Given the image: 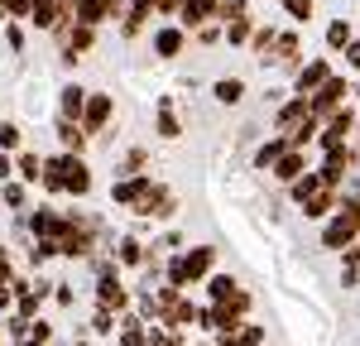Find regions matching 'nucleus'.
Returning a JSON list of instances; mask_svg holds the SVG:
<instances>
[{"label":"nucleus","mask_w":360,"mask_h":346,"mask_svg":"<svg viewBox=\"0 0 360 346\" xmlns=\"http://www.w3.org/2000/svg\"><path fill=\"white\" fill-rule=\"evenodd\" d=\"M360 236V202L356 198H341L336 212L327 217V231H322V245L327 250H351Z\"/></svg>","instance_id":"obj_1"},{"label":"nucleus","mask_w":360,"mask_h":346,"mask_svg":"<svg viewBox=\"0 0 360 346\" xmlns=\"http://www.w3.org/2000/svg\"><path fill=\"white\" fill-rule=\"evenodd\" d=\"M130 0H77V25L101 29L106 20H125Z\"/></svg>","instance_id":"obj_2"},{"label":"nucleus","mask_w":360,"mask_h":346,"mask_svg":"<svg viewBox=\"0 0 360 346\" xmlns=\"http://www.w3.org/2000/svg\"><path fill=\"white\" fill-rule=\"evenodd\" d=\"M115 115V96H106V91H86V106H82V130L86 135H101L106 125H111Z\"/></svg>","instance_id":"obj_3"},{"label":"nucleus","mask_w":360,"mask_h":346,"mask_svg":"<svg viewBox=\"0 0 360 346\" xmlns=\"http://www.w3.org/2000/svg\"><path fill=\"white\" fill-rule=\"evenodd\" d=\"M135 212H139V217H149V222H168V217L178 212V198H173V188H168V183H154V188L139 198Z\"/></svg>","instance_id":"obj_4"},{"label":"nucleus","mask_w":360,"mask_h":346,"mask_svg":"<svg viewBox=\"0 0 360 346\" xmlns=\"http://www.w3.org/2000/svg\"><path fill=\"white\" fill-rule=\"evenodd\" d=\"M29 231H34V241H63V231H68V212L39 207V212H29Z\"/></svg>","instance_id":"obj_5"},{"label":"nucleus","mask_w":360,"mask_h":346,"mask_svg":"<svg viewBox=\"0 0 360 346\" xmlns=\"http://www.w3.org/2000/svg\"><path fill=\"white\" fill-rule=\"evenodd\" d=\"M327 77H332V63H327V58H307L303 68L293 72V86H298V96H312Z\"/></svg>","instance_id":"obj_6"},{"label":"nucleus","mask_w":360,"mask_h":346,"mask_svg":"<svg viewBox=\"0 0 360 346\" xmlns=\"http://www.w3.org/2000/svg\"><path fill=\"white\" fill-rule=\"evenodd\" d=\"M154 188V173H130V178H120L111 188V202H120V207H139V198Z\"/></svg>","instance_id":"obj_7"},{"label":"nucleus","mask_w":360,"mask_h":346,"mask_svg":"<svg viewBox=\"0 0 360 346\" xmlns=\"http://www.w3.org/2000/svg\"><path fill=\"white\" fill-rule=\"evenodd\" d=\"M336 202H341V188L322 183V188H312V193H307V198L298 202V207H303L312 222H322V217H332V212H336Z\"/></svg>","instance_id":"obj_8"},{"label":"nucleus","mask_w":360,"mask_h":346,"mask_svg":"<svg viewBox=\"0 0 360 346\" xmlns=\"http://www.w3.org/2000/svg\"><path fill=\"white\" fill-rule=\"evenodd\" d=\"M351 130H356V115H351V106H341V111H336L332 120L317 130V144H322V149H336V144H346V135H351Z\"/></svg>","instance_id":"obj_9"},{"label":"nucleus","mask_w":360,"mask_h":346,"mask_svg":"<svg viewBox=\"0 0 360 346\" xmlns=\"http://www.w3.org/2000/svg\"><path fill=\"white\" fill-rule=\"evenodd\" d=\"M96 303L111 308V313H125V308H130V293H125V284H120L115 274H101V279H96Z\"/></svg>","instance_id":"obj_10"},{"label":"nucleus","mask_w":360,"mask_h":346,"mask_svg":"<svg viewBox=\"0 0 360 346\" xmlns=\"http://www.w3.org/2000/svg\"><path fill=\"white\" fill-rule=\"evenodd\" d=\"M63 193H72V198H86V193H91V169L82 164V154H68V173H63Z\"/></svg>","instance_id":"obj_11"},{"label":"nucleus","mask_w":360,"mask_h":346,"mask_svg":"<svg viewBox=\"0 0 360 346\" xmlns=\"http://www.w3.org/2000/svg\"><path fill=\"white\" fill-rule=\"evenodd\" d=\"M212 264H217V250H212V245H193V250H183V269H188V284L207 279V274H212Z\"/></svg>","instance_id":"obj_12"},{"label":"nucleus","mask_w":360,"mask_h":346,"mask_svg":"<svg viewBox=\"0 0 360 346\" xmlns=\"http://www.w3.org/2000/svg\"><path fill=\"white\" fill-rule=\"evenodd\" d=\"M274 63L283 72H298V68H303V44H298V34H278L274 39Z\"/></svg>","instance_id":"obj_13"},{"label":"nucleus","mask_w":360,"mask_h":346,"mask_svg":"<svg viewBox=\"0 0 360 346\" xmlns=\"http://www.w3.org/2000/svg\"><path fill=\"white\" fill-rule=\"evenodd\" d=\"M307 96H293V101H283V106H278V115H274V125H278V135H288V130H298V125H303L307 120Z\"/></svg>","instance_id":"obj_14"},{"label":"nucleus","mask_w":360,"mask_h":346,"mask_svg":"<svg viewBox=\"0 0 360 346\" xmlns=\"http://www.w3.org/2000/svg\"><path fill=\"white\" fill-rule=\"evenodd\" d=\"M82 106H86V91L77 82H68L58 91V115H63V120H77V125H82Z\"/></svg>","instance_id":"obj_15"},{"label":"nucleus","mask_w":360,"mask_h":346,"mask_svg":"<svg viewBox=\"0 0 360 346\" xmlns=\"http://www.w3.org/2000/svg\"><path fill=\"white\" fill-rule=\"evenodd\" d=\"M183 44H188V39H183V29H178V25L154 29V53H159V58H178V53H183Z\"/></svg>","instance_id":"obj_16"},{"label":"nucleus","mask_w":360,"mask_h":346,"mask_svg":"<svg viewBox=\"0 0 360 346\" xmlns=\"http://www.w3.org/2000/svg\"><path fill=\"white\" fill-rule=\"evenodd\" d=\"M303 173H307V159H303V149H288V154H283V159L274 164V178H278V183H298Z\"/></svg>","instance_id":"obj_17"},{"label":"nucleus","mask_w":360,"mask_h":346,"mask_svg":"<svg viewBox=\"0 0 360 346\" xmlns=\"http://www.w3.org/2000/svg\"><path fill=\"white\" fill-rule=\"evenodd\" d=\"M58 140H63V149H68V154H82L91 135H86L77 120H63V115H58Z\"/></svg>","instance_id":"obj_18"},{"label":"nucleus","mask_w":360,"mask_h":346,"mask_svg":"<svg viewBox=\"0 0 360 346\" xmlns=\"http://www.w3.org/2000/svg\"><path fill=\"white\" fill-rule=\"evenodd\" d=\"M283 154H288V135H274V140H264L255 149V164H259V169H274Z\"/></svg>","instance_id":"obj_19"},{"label":"nucleus","mask_w":360,"mask_h":346,"mask_svg":"<svg viewBox=\"0 0 360 346\" xmlns=\"http://www.w3.org/2000/svg\"><path fill=\"white\" fill-rule=\"evenodd\" d=\"M15 178H25V183H39V178H44V159H39L34 149H20V154H15Z\"/></svg>","instance_id":"obj_20"},{"label":"nucleus","mask_w":360,"mask_h":346,"mask_svg":"<svg viewBox=\"0 0 360 346\" xmlns=\"http://www.w3.org/2000/svg\"><path fill=\"white\" fill-rule=\"evenodd\" d=\"M29 25L34 29H53L58 25V0H29Z\"/></svg>","instance_id":"obj_21"},{"label":"nucleus","mask_w":360,"mask_h":346,"mask_svg":"<svg viewBox=\"0 0 360 346\" xmlns=\"http://www.w3.org/2000/svg\"><path fill=\"white\" fill-rule=\"evenodd\" d=\"M178 135H183V125H178V120H173V101H159V140H178Z\"/></svg>","instance_id":"obj_22"},{"label":"nucleus","mask_w":360,"mask_h":346,"mask_svg":"<svg viewBox=\"0 0 360 346\" xmlns=\"http://www.w3.org/2000/svg\"><path fill=\"white\" fill-rule=\"evenodd\" d=\"M341 284L346 288H360V241L346 250V264H341Z\"/></svg>","instance_id":"obj_23"},{"label":"nucleus","mask_w":360,"mask_h":346,"mask_svg":"<svg viewBox=\"0 0 360 346\" xmlns=\"http://www.w3.org/2000/svg\"><path fill=\"white\" fill-rule=\"evenodd\" d=\"M144 255H149V250L139 245L135 236H125V241H120V255H115V264H130V269H135V264H144Z\"/></svg>","instance_id":"obj_24"},{"label":"nucleus","mask_w":360,"mask_h":346,"mask_svg":"<svg viewBox=\"0 0 360 346\" xmlns=\"http://www.w3.org/2000/svg\"><path fill=\"white\" fill-rule=\"evenodd\" d=\"M240 96H245V82H240V77H221V82H217V101H221V106H236Z\"/></svg>","instance_id":"obj_25"},{"label":"nucleus","mask_w":360,"mask_h":346,"mask_svg":"<svg viewBox=\"0 0 360 346\" xmlns=\"http://www.w3.org/2000/svg\"><path fill=\"white\" fill-rule=\"evenodd\" d=\"M250 15V0H217V20L231 25V20H245Z\"/></svg>","instance_id":"obj_26"},{"label":"nucleus","mask_w":360,"mask_h":346,"mask_svg":"<svg viewBox=\"0 0 360 346\" xmlns=\"http://www.w3.org/2000/svg\"><path fill=\"white\" fill-rule=\"evenodd\" d=\"M356 34H351V20H332L327 25V49H346Z\"/></svg>","instance_id":"obj_27"},{"label":"nucleus","mask_w":360,"mask_h":346,"mask_svg":"<svg viewBox=\"0 0 360 346\" xmlns=\"http://www.w3.org/2000/svg\"><path fill=\"white\" fill-rule=\"evenodd\" d=\"M250 39H255V20H231V25H226V44H250Z\"/></svg>","instance_id":"obj_28"},{"label":"nucleus","mask_w":360,"mask_h":346,"mask_svg":"<svg viewBox=\"0 0 360 346\" xmlns=\"http://www.w3.org/2000/svg\"><path fill=\"white\" fill-rule=\"evenodd\" d=\"M25 144V130L15 125V120H0V154H10V149H20Z\"/></svg>","instance_id":"obj_29"},{"label":"nucleus","mask_w":360,"mask_h":346,"mask_svg":"<svg viewBox=\"0 0 360 346\" xmlns=\"http://www.w3.org/2000/svg\"><path fill=\"white\" fill-rule=\"evenodd\" d=\"M0 202L20 212V207H25V183H15V178H10V183H0Z\"/></svg>","instance_id":"obj_30"},{"label":"nucleus","mask_w":360,"mask_h":346,"mask_svg":"<svg viewBox=\"0 0 360 346\" xmlns=\"http://www.w3.org/2000/svg\"><path fill=\"white\" fill-rule=\"evenodd\" d=\"M283 10H288V20H298V25L312 20V0H283Z\"/></svg>","instance_id":"obj_31"},{"label":"nucleus","mask_w":360,"mask_h":346,"mask_svg":"<svg viewBox=\"0 0 360 346\" xmlns=\"http://www.w3.org/2000/svg\"><path fill=\"white\" fill-rule=\"evenodd\" d=\"M0 15L5 20H29V0H0Z\"/></svg>","instance_id":"obj_32"},{"label":"nucleus","mask_w":360,"mask_h":346,"mask_svg":"<svg viewBox=\"0 0 360 346\" xmlns=\"http://www.w3.org/2000/svg\"><path fill=\"white\" fill-rule=\"evenodd\" d=\"M91 332H96V337H111V332H115L111 308H96V317H91Z\"/></svg>","instance_id":"obj_33"},{"label":"nucleus","mask_w":360,"mask_h":346,"mask_svg":"<svg viewBox=\"0 0 360 346\" xmlns=\"http://www.w3.org/2000/svg\"><path fill=\"white\" fill-rule=\"evenodd\" d=\"M5 332H10V337H15V342H29V317H10V322H5Z\"/></svg>","instance_id":"obj_34"},{"label":"nucleus","mask_w":360,"mask_h":346,"mask_svg":"<svg viewBox=\"0 0 360 346\" xmlns=\"http://www.w3.org/2000/svg\"><path fill=\"white\" fill-rule=\"evenodd\" d=\"M5 39H10V49H25V29L20 25H5Z\"/></svg>","instance_id":"obj_35"},{"label":"nucleus","mask_w":360,"mask_h":346,"mask_svg":"<svg viewBox=\"0 0 360 346\" xmlns=\"http://www.w3.org/2000/svg\"><path fill=\"white\" fill-rule=\"evenodd\" d=\"M15 308V284H0V313H10Z\"/></svg>","instance_id":"obj_36"},{"label":"nucleus","mask_w":360,"mask_h":346,"mask_svg":"<svg viewBox=\"0 0 360 346\" xmlns=\"http://www.w3.org/2000/svg\"><path fill=\"white\" fill-rule=\"evenodd\" d=\"M53 298L63 303V308H72V284H53Z\"/></svg>","instance_id":"obj_37"},{"label":"nucleus","mask_w":360,"mask_h":346,"mask_svg":"<svg viewBox=\"0 0 360 346\" xmlns=\"http://www.w3.org/2000/svg\"><path fill=\"white\" fill-rule=\"evenodd\" d=\"M10 178H15V159H10V154H0V183H10Z\"/></svg>","instance_id":"obj_38"},{"label":"nucleus","mask_w":360,"mask_h":346,"mask_svg":"<svg viewBox=\"0 0 360 346\" xmlns=\"http://www.w3.org/2000/svg\"><path fill=\"white\" fill-rule=\"evenodd\" d=\"M346 58H351V68L360 72V39H351V44H346Z\"/></svg>","instance_id":"obj_39"},{"label":"nucleus","mask_w":360,"mask_h":346,"mask_svg":"<svg viewBox=\"0 0 360 346\" xmlns=\"http://www.w3.org/2000/svg\"><path fill=\"white\" fill-rule=\"evenodd\" d=\"M183 5H188V0H159V15H178Z\"/></svg>","instance_id":"obj_40"},{"label":"nucleus","mask_w":360,"mask_h":346,"mask_svg":"<svg viewBox=\"0 0 360 346\" xmlns=\"http://www.w3.org/2000/svg\"><path fill=\"white\" fill-rule=\"evenodd\" d=\"M0 25H5V15H0Z\"/></svg>","instance_id":"obj_41"},{"label":"nucleus","mask_w":360,"mask_h":346,"mask_svg":"<svg viewBox=\"0 0 360 346\" xmlns=\"http://www.w3.org/2000/svg\"><path fill=\"white\" fill-rule=\"evenodd\" d=\"M0 346H5V342H0Z\"/></svg>","instance_id":"obj_42"}]
</instances>
